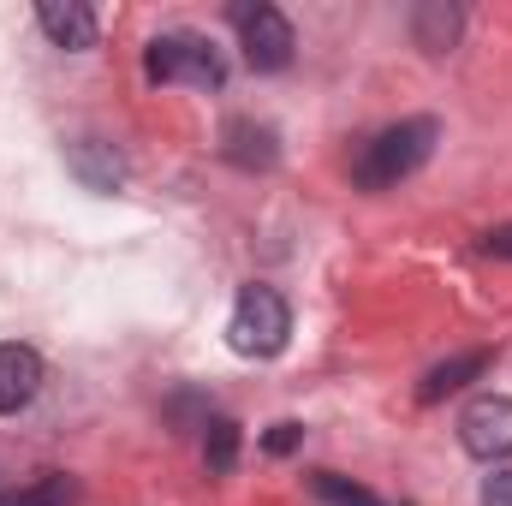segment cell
<instances>
[{
	"label": "cell",
	"instance_id": "cell-1",
	"mask_svg": "<svg viewBox=\"0 0 512 506\" xmlns=\"http://www.w3.org/2000/svg\"><path fill=\"white\" fill-rule=\"evenodd\" d=\"M429 149H435V120H399V126L376 131V137L358 149L352 179H358L364 191H387V185L411 179V173L429 161Z\"/></svg>",
	"mask_w": 512,
	"mask_h": 506
},
{
	"label": "cell",
	"instance_id": "cell-2",
	"mask_svg": "<svg viewBox=\"0 0 512 506\" xmlns=\"http://www.w3.org/2000/svg\"><path fill=\"white\" fill-rule=\"evenodd\" d=\"M143 72H149L155 84H191V90H221V84H227V60H221L215 42L197 36V30L155 36L149 54H143Z\"/></svg>",
	"mask_w": 512,
	"mask_h": 506
},
{
	"label": "cell",
	"instance_id": "cell-3",
	"mask_svg": "<svg viewBox=\"0 0 512 506\" xmlns=\"http://www.w3.org/2000/svg\"><path fill=\"white\" fill-rule=\"evenodd\" d=\"M292 334V310L274 286H245L239 304H233V322H227V346L239 358H274Z\"/></svg>",
	"mask_w": 512,
	"mask_h": 506
},
{
	"label": "cell",
	"instance_id": "cell-4",
	"mask_svg": "<svg viewBox=\"0 0 512 506\" xmlns=\"http://www.w3.org/2000/svg\"><path fill=\"white\" fill-rule=\"evenodd\" d=\"M233 24H239V48H245V66L251 72H280L292 66V18L280 6H233Z\"/></svg>",
	"mask_w": 512,
	"mask_h": 506
},
{
	"label": "cell",
	"instance_id": "cell-5",
	"mask_svg": "<svg viewBox=\"0 0 512 506\" xmlns=\"http://www.w3.org/2000/svg\"><path fill=\"white\" fill-rule=\"evenodd\" d=\"M459 441H465V453L471 459H507L512 453V399L507 393H483V399H471L465 405V417H459Z\"/></svg>",
	"mask_w": 512,
	"mask_h": 506
},
{
	"label": "cell",
	"instance_id": "cell-6",
	"mask_svg": "<svg viewBox=\"0 0 512 506\" xmlns=\"http://www.w3.org/2000/svg\"><path fill=\"white\" fill-rule=\"evenodd\" d=\"M42 393V358L30 346H0V417L24 411Z\"/></svg>",
	"mask_w": 512,
	"mask_h": 506
},
{
	"label": "cell",
	"instance_id": "cell-7",
	"mask_svg": "<svg viewBox=\"0 0 512 506\" xmlns=\"http://www.w3.org/2000/svg\"><path fill=\"white\" fill-rule=\"evenodd\" d=\"M36 24L48 30L54 48H90L96 42V12L84 0H42L36 6Z\"/></svg>",
	"mask_w": 512,
	"mask_h": 506
},
{
	"label": "cell",
	"instance_id": "cell-8",
	"mask_svg": "<svg viewBox=\"0 0 512 506\" xmlns=\"http://www.w3.org/2000/svg\"><path fill=\"white\" fill-rule=\"evenodd\" d=\"M221 149H227V161H239V167H274V161H280V143H274V131L256 126V120H233Z\"/></svg>",
	"mask_w": 512,
	"mask_h": 506
},
{
	"label": "cell",
	"instance_id": "cell-9",
	"mask_svg": "<svg viewBox=\"0 0 512 506\" xmlns=\"http://www.w3.org/2000/svg\"><path fill=\"white\" fill-rule=\"evenodd\" d=\"M72 167H78V179H84L90 191H114V185L126 179V161H120L108 143H96V137H84V143L72 149Z\"/></svg>",
	"mask_w": 512,
	"mask_h": 506
},
{
	"label": "cell",
	"instance_id": "cell-10",
	"mask_svg": "<svg viewBox=\"0 0 512 506\" xmlns=\"http://www.w3.org/2000/svg\"><path fill=\"white\" fill-rule=\"evenodd\" d=\"M483 370H489V352H465V358H453V364H435V370L423 376V387H417V399H423V405H435V399L459 393L465 381H477Z\"/></svg>",
	"mask_w": 512,
	"mask_h": 506
},
{
	"label": "cell",
	"instance_id": "cell-11",
	"mask_svg": "<svg viewBox=\"0 0 512 506\" xmlns=\"http://www.w3.org/2000/svg\"><path fill=\"white\" fill-rule=\"evenodd\" d=\"M411 30H417V48L447 54V48H453V36H459V6H447V0H423V6H417V18H411Z\"/></svg>",
	"mask_w": 512,
	"mask_h": 506
},
{
	"label": "cell",
	"instance_id": "cell-12",
	"mask_svg": "<svg viewBox=\"0 0 512 506\" xmlns=\"http://www.w3.org/2000/svg\"><path fill=\"white\" fill-rule=\"evenodd\" d=\"M203 459H209L215 477H227L239 465V423L233 417H209L203 423Z\"/></svg>",
	"mask_w": 512,
	"mask_h": 506
},
{
	"label": "cell",
	"instance_id": "cell-13",
	"mask_svg": "<svg viewBox=\"0 0 512 506\" xmlns=\"http://www.w3.org/2000/svg\"><path fill=\"white\" fill-rule=\"evenodd\" d=\"M310 489H316L328 506H382L370 489H358V483H346V477H334V471H316V477H310Z\"/></svg>",
	"mask_w": 512,
	"mask_h": 506
},
{
	"label": "cell",
	"instance_id": "cell-14",
	"mask_svg": "<svg viewBox=\"0 0 512 506\" xmlns=\"http://www.w3.org/2000/svg\"><path fill=\"white\" fill-rule=\"evenodd\" d=\"M72 501V483L66 477H42V483H30L24 495H12L6 506H66Z\"/></svg>",
	"mask_w": 512,
	"mask_h": 506
},
{
	"label": "cell",
	"instance_id": "cell-15",
	"mask_svg": "<svg viewBox=\"0 0 512 506\" xmlns=\"http://www.w3.org/2000/svg\"><path fill=\"white\" fill-rule=\"evenodd\" d=\"M304 441V423H274L268 435H262V453H274V459H286L292 447Z\"/></svg>",
	"mask_w": 512,
	"mask_h": 506
},
{
	"label": "cell",
	"instance_id": "cell-16",
	"mask_svg": "<svg viewBox=\"0 0 512 506\" xmlns=\"http://www.w3.org/2000/svg\"><path fill=\"white\" fill-rule=\"evenodd\" d=\"M483 506H512V471H495L483 483Z\"/></svg>",
	"mask_w": 512,
	"mask_h": 506
},
{
	"label": "cell",
	"instance_id": "cell-17",
	"mask_svg": "<svg viewBox=\"0 0 512 506\" xmlns=\"http://www.w3.org/2000/svg\"><path fill=\"white\" fill-rule=\"evenodd\" d=\"M483 245H489V256H512V227H495Z\"/></svg>",
	"mask_w": 512,
	"mask_h": 506
}]
</instances>
